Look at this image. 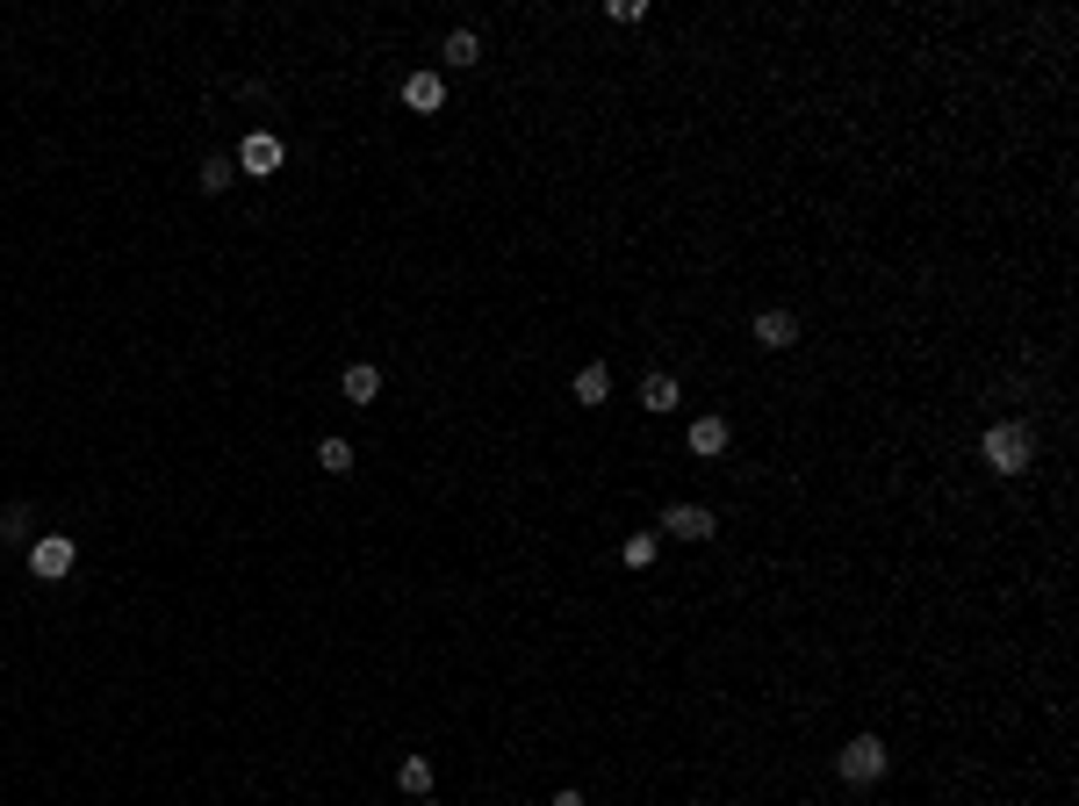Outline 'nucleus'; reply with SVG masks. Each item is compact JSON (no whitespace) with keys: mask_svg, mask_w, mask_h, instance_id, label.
Instances as JSON below:
<instances>
[{"mask_svg":"<svg viewBox=\"0 0 1079 806\" xmlns=\"http://www.w3.org/2000/svg\"><path fill=\"white\" fill-rule=\"evenodd\" d=\"M978 462L994 468V476H1022V468L1036 462V432H1029L1022 418H1000V425L978 432Z\"/></svg>","mask_w":1079,"mask_h":806,"instance_id":"f257e3e1","label":"nucleus"},{"mask_svg":"<svg viewBox=\"0 0 1079 806\" xmlns=\"http://www.w3.org/2000/svg\"><path fill=\"white\" fill-rule=\"evenodd\" d=\"M835 771H842V785H878V778H886V741H878V735H857V741H842Z\"/></svg>","mask_w":1079,"mask_h":806,"instance_id":"f03ea898","label":"nucleus"},{"mask_svg":"<svg viewBox=\"0 0 1079 806\" xmlns=\"http://www.w3.org/2000/svg\"><path fill=\"white\" fill-rule=\"evenodd\" d=\"M72 562H80V548H72L66 533H44V540H30V576H44V584L72 576Z\"/></svg>","mask_w":1079,"mask_h":806,"instance_id":"7ed1b4c3","label":"nucleus"},{"mask_svg":"<svg viewBox=\"0 0 1079 806\" xmlns=\"http://www.w3.org/2000/svg\"><path fill=\"white\" fill-rule=\"evenodd\" d=\"M281 159H289V144H281L274 130H253V138L238 144V173H253V180H267V173H281Z\"/></svg>","mask_w":1079,"mask_h":806,"instance_id":"20e7f679","label":"nucleus"},{"mask_svg":"<svg viewBox=\"0 0 1079 806\" xmlns=\"http://www.w3.org/2000/svg\"><path fill=\"white\" fill-rule=\"evenodd\" d=\"M713 526H719V518L705 512V504H669V512H662L669 540H713Z\"/></svg>","mask_w":1079,"mask_h":806,"instance_id":"39448f33","label":"nucleus"},{"mask_svg":"<svg viewBox=\"0 0 1079 806\" xmlns=\"http://www.w3.org/2000/svg\"><path fill=\"white\" fill-rule=\"evenodd\" d=\"M755 346H763V353L799 346V309H763V317H755Z\"/></svg>","mask_w":1079,"mask_h":806,"instance_id":"423d86ee","label":"nucleus"},{"mask_svg":"<svg viewBox=\"0 0 1079 806\" xmlns=\"http://www.w3.org/2000/svg\"><path fill=\"white\" fill-rule=\"evenodd\" d=\"M439 102H446V80H439V72H403V108L432 116Z\"/></svg>","mask_w":1079,"mask_h":806,"instance_id":"0eeeda50","label":"nucleus"},{"mask_svg":"<svg viewBox=\"0 0 1079 806\" xmlns=\"http://www.w3.org/2000/svg\"><path fill=\"white\" fill-rule=\"evenodd\" d=\"M605 396H612V367H605V361H583V367H576V404H590V411H598Z\"/></svg>","mask_w":1079,"mask_h":806,"instance_id":"6e6552de","label":"nucleus"},{"mask_svg":"<svg viewBox=\"0 0 1079 806\" xmlns=\"http://www.w3.org/2000/svg\"><path fill=\"white\" fill-rule=\"evenodd\" d=\"M339 389H345V404H375V396H382V367L353 361V367L339 375Z\"/></svg>","mask_w":1079,"mask_h":806,"instance_id":"1a4fd4ad","label":"nucleus"},{"mask_svg":"<svg viewBox=\"0 0 1079 806\" xmlns=\"http://www.w3.org/2000/svg\"><path fill=\"white\" fill-rule=\"evenodd\" d=\"M677 404H684L677 375H648V382H641V411H655V418H662V411H677Z\"/></svg>","mask_w":1079,"mask_h":806,"instance_id":"9d476101","label":"nucleus"},{"mask_svg":"<svg viewBox=\"0 0 1079 806\" xmlns=\"http://www.w3.org/2000/svg\"><path fill=\"white\" fill-rule=\"evenodd\" d=\"M691 454H705V462H713V454H727V418H691Z\"/></svg>","mask_w":1079,"mask_h":806,"instance_id":"9b49d317","label":"nucleus"},{"mask_svg":"<svg viewBox=\"0 0 1079 806\" xmlns=\"http://www.w3.org/2000/svg\"><path fill=\"white\" fill-rule=\"evenodd\" d=\"M655 554H662V533H626V540H619V562L626 569H648Z\"/></svg>","mask_w":1079,"mask_h":806,"instance_id":"f8f14e48","label":"nucleus"},{"mask_svg":"<svg viewBox=\"0 0 1079 806\" xmlns=\"http://www.w3.org/2000/svg\"><path fill=\"white\" fill-rule=\"evenodd\" d=\"M439 58H446V66H476V58H482V36L476 30H446Z\"/></svg>","mask_w":1079,"mask_h":806,"instance_id":"ddd939ff","label":"nucleus"},{"mask_svg":"<svg viewBox=\"0 0 1079 806\" xmlns=\"http://www.w3.org/2000/svg\"><path fill=\"white\" fill-rule=\"evenodd\" d=\"M396 785L411 792V799H425L432 792V756H403V763H396Z\"/></svg>","mask_w":1079,"mask_h":806,"instance_id":"4468645a","label":"nucleus"},{"mask_svg":"<svg viewBox=\"0 0 1079 806\" xmlns=\"http://www.w3.org/2000/svg\"><path fill=\"white\" fill-rule=\"evenodd\" d=\"M231 180H238V159H202V195H223V188H231Z\"/></svg>","mask_w":1079,"mask_h":806,"instance_id":"2eb2a0df","label":"nucleus"},{"mask_svg":"<svg viewBox=\"0 0 1079 806\" xmlns=\"http://www.w3.org/2000/svg\"><path fill=\"white\" fill-rule=\"evenodd\" d=\"M317 468H325V476H345V468H353V446H345V440H325V446H317Z\"/></svg>","mask_w":1079,"mask_h":806,"instance_id":"dca6fc26","label":"nucleus"},{"mask_svg":"<svg viewBox=\"0 0 1079 806\" xmlns=\"http://www.w3.org/2000/svg\"><path fill=\"white\" fill-rule=\"evenodd\" d=\"M22 533H30V504H8L0 512V540H22Z\"/></svg>","mask_w":1079,"mask_h":806,"instance_id":"f3484780","label":"nucleus"},{"mask_svg":"<svg viewBox=\"0 0 1079 806\" xmlns=\"http://www.w3.org/2000/svg\"><path fill=\"white\" fill-rule=\"evenodd\" d=\"M605 15L612 22H648V0H605Z\"/></svg>","mask_w":1079,"mask_h":806,"instance_id":"a211bd4d","label":"nucleus"},{"mask_svg":"<svg viewBox=\"0 0 1079 806\" xmlns=\"http://www.w3.org/2000/svg\"><path fill=\"white\" fill-rule=\"evenodd\" d=\"M548 806H590V799H583V792H554Z\"/></svg>","mask_w":1079,"mask_h":806,"instance_id":"6ab92c4d","label":"nucleus"},{"mask_svg":"<svg viewBox=\"0 0 1079 806\" xmlns=\"http://www.w3.org/2000/svg\"><path fill=\"white\" fill-rule=\"evenodd\" d=\"M425 806H432V799H425Z\"/></svg>","mask_w":1079,"mask_h":806,"instance_id":"aec40b11","label":"nucleus"}]
</instances>
